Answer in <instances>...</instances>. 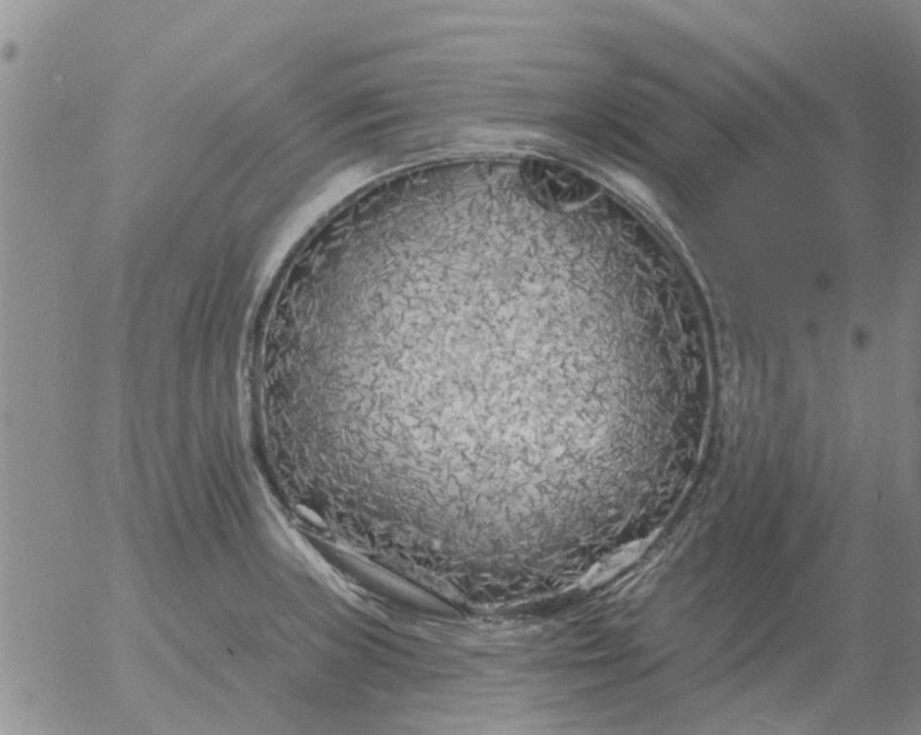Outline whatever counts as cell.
<instances>
[{
	"label": "cell",
	"instance_id": "1",
	"mask_svg": "<svg viewBox=\"0 0 921 735\" xmlns=\"http://www.w3.org/2000/svg\"><path fill=\"white\" fill-rule=\"evenodd\" d=\"M654 539L655 536L646 537V539L633 541V543L623 545L617 552L608 554L586 572L580 581V587L592 589L615 578L617 575L628 570L645 554Z\"/></svg>",
	"mask_w": 921,
	"mask_h": 735
}]
</instances>
